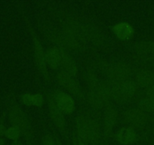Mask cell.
Wrapping results in <instances>:
<instances>
[{
    "mask_svg": "<svg viewBox=\"0 0 154 145\" xmlns=\"http://www.w3.org/2000/svg\"><path fill=\"white\" fill-rule=\"evenodd\" d=\"M88 85V102L96 109L106 106L111 100L107 85L105 82H97L96 76H89L87 77Z\"/></svg>",
    "mask_w": 154,
    "mask_h": 145,
    "instance_id": "obj_1",
    "label": "cell"
},
{
    "mask_svg": "<svg viewBox=\"0 0 154 145\" xmlns=\"http://www.w3.org/2000/svg\"><path fill=\"white\" fill-rule=\"evenodd\" d=\"M76 134L88 145H97L100 139V128L95 120L85 116L76 118Z\"/></svg>",
    "mask_w": 154,
    "mask_h": 145,
    "instance_id": "obj_2",
    "label": "cell"
},
{
    "mask_svg": "<svg viewBox=\"0 0 154 145\" xmlns=\"http://www.w3.org/2000/svg\"><path fill=\"white\" fill-rule=\"evenodd\" d=\"M110 94L111 100L116 102H125L135 94L137 85L135 81L125 79L122 81H111L106 82Z\"/></svg>",
    "mask_w": 154,
    "mask_h": 145,
    "instance_id": "obj_3",
    "label": "cell"
},
{
    "mask_svg": "<svg viewBox=\"0 0 154 145\" xmlns=\"http://www.w3.org/2000/svg\"><path fill=\"white\" fill-rule=\"evenodd\" d=\"M8 117L11 125L17 127L20 131L21 134H29L30 133L31 126L29 119L18 106H12L10 107Z\"/></svg>",
    "mask_w": 154,
    "mask_h": 145,
    "instance_id": "obj_4",
    "label": "cell"
},
{
    "mask_svg": "<svg viewBox=\"0 0 154 145\" xmlns=\"http://www.w3.org/2000/svg\"><path fill=\"white\" fill-rule=\"evenodd\" d=\"M105 73L111 81H122L130 79L131 69L124 63H113L107 64L105 67Z\"/></svg>",
    "mask_w": 154,
    "mask_h": 145,
    "instance_id": "obj_5",
    "label": "cell"
},
{
    "mask_svg": "<svg viewBox=\"0 0 154 145\" xmlns=\"http://www.w3.org/2000/svg\"><path fill=\"white\" fill-rule=\"evenodd\" d=\"M57 79L60 85L66 88L69 92L77 98L81 99L82 97V92L79 85L72 76L68 74L67 72L61 69L57 73Z\"/></svg>",
    "mask_w": 154,
    "mask_h": 145,
    "instance_id": "obj_6",
    "label": "cell"
},
{
    "mask_svg": "<svg viewBox=\"0 0 154 145\" xmlns=\"http://www.w3.org/2000/svg\"><path fill=\"white\" fill-rule=\"evenodd\" d=\"M52 98L63 114H71L75 110V103L74 99L67 93L57 91L53 94Z\"/></svg>",
    "mask_w": 154,
    "mask_h": 145,
    "instance_id": "obj_7",
    "label": "cell"
},
{
    "mask_svg": "<svg viewBox=\"0 0 154 145\" xmlns=\"http://www.w3.org/2000/svg\"><path fill=\"white\" fill-rule=\"evenodd\" d=\"M30 32L32 40H33L34 54H35V55L37 66H38L39 71L42 72V74L43 75L45 78L48 79L47 63L46 60H45V51H44L42 44L40 43V41L38 40V38L36 37L35 32L32 31V29H30Z\"/></svg>",
    "mask_w": 154,
    "mask_h": 145,
    "instance_id": "obj_8",
    "label": "cell"
},
{
    "mask_svg": "<svg viewBox=\"0 0 154 145\" xmlns=\"http://www.w3.org/2000/svg\"><path fill=\"white\" fill-rule=\"evenodd\" d=\"M124 121L131 128H140L146 124L147 115L139 108H133L124 113Z\"/></svg>",
    "mask_w": 154,
    "mask_h": 145,
    "instance_id": "obj_9",
    "label": "cell"
},
{
    "mask_svg": "<svg viewBox=\"0 0 154 145\" xmlns=\"http://www.w3.org/2000/svg\"><path fill=\"white\" fill-rule=\"evenodd\" d=\"M118 113L115 108L110 104L107 105L105 109L103 116V134L105 137H109L117 121Z\"/></svg>",
    "mask_w": 154,
    "mask_h": 145,
    "instance_id": "obj_10",
    "label": "cell"
},
{
    "mask_svg": "<svg viewBox=\"0 0 154 145\" xmlns=\"http://www.w3.org/2000/svg\"><path fill=\"white\" fill-rule=\"evenodd\" d=\"M64 51V49L59 47H52L47 50L45 52L47 64L53 69H57L59 66H61Z\"/></svg>",
    "mask_w": 154,
    "mask_h": 145,
    "instance_id": "obj_11",
    "label": "cell"
},
{
    "mask_svg": "<svg viewBox=\"0 0 154 145\" xmlns=\"http://www.w3.org/2000/svg\"><path fill=\"white\" fill-rule=\"evenodd\" d=\"M48 108H49L50 116L55 126L60 130L63 129L66 125L65 117L61 110L55 104L52 97H48Z\"/></svg>",
    "mask_w": 154,
    "mask_h": 145,
    "instance_id": "obj_12",
    "label": "cell"
},
{
    "mask_svg": "<svg viewBox=\"0 0 154 145\" xmlns=\"http://www.w3.org/2000/svg\"><path fill=\"white\" fill-rule=\"evenodd\" d=\"M112 32L118 39L122 40H127L133 37L134 29L129 23L122 22L116 24L112 27Z\"/></svg>",
    "mask_w": 154,
    "mask_h": 145,
    "instance_id": "obj_13",
    "label": "cell"
},
{
    "mask_svg": "<svg viewBox=\"0 0 154 145\" xmlns=\"http://www.w3.org/2000/svg\"><path fill=\"white\" fill-rule=\"evenodd\" d=\"M116 139L124 145H131L137 141V134L132 128L124 127L122 128L116 134Z\"/></svg>",
    "mask_w": 154,
    "mask_h": 145,
    "instance_id": "obj_14",
    "label": "cell"
},
{
    "mask_svg": "<svg viewBox=\"0 0 154 145\" xmlns=\"http://www.w3.org/2000/svg\"><path fill=\"white\" fill-rule=\"evenodd\" d=\"M135 82L137 86L146 89L154 85V72L150 70L140 71L136 75Z\"/></svg>",
    "mask_w": 154,
    "mask_h": 145,
    "instance_id": "obj_15",
    "label": "cell"
},
{
    "mask_svg": "<svg viewBox=\"0 0 154 145\" xmlns=\"http://www.w3.org/2000/svg\"><path fill=\"white\" fill-rule=\"evenodd\" d=\"M61 66L63 67V70L67 72L68 74H69L72 77L75 76L78 72V67H77L76 63L74 60V59L66 51H64V54H63Z\"/></svg>",
    "mask_w": 154,
    "mask_h": 145,
    "instance_id": "obj_16",
    "label": "cell"
},
{
    "mask_svg": "<svg viewBox=\"0 0 154 145\" xmlns=\"http://www.w3.org/2000/svg\"><path fill=\"white\" fill-rule=\"evenodd\" d=\"M154 54V42H144L137 47L135 54L140 59L148 58Z\"/></svg>",
    "mask_w": 154,
    "mask_h": 145,
    "instance_id": "obj_17",
    "label": "cell"
},
{
    "mask_svg": "<svg viewBox=\"0 0 154 145\" xmlns=\"http://www.w3.org/2000/svg\"><path fill=\"white\" fill-rule=\"evenodd\" d=\"M139 109L145 113H153L154 112V98L150 97H146L142 98L138 102Z\"/></svg>",
    "mask_w": 154,
    "mask_h": 145,
    "instance_id": "obj_18",
    "label": "cell"
},
{
    "mask_svg": "<svg viewBox=\"0 0 154 145\" xmlns=\"http://www.w3.org/2000/svg\"><path fill=\"white\" fill-rule=\"evenodd\" d=\"M20 135H21V132H20V130L17 127L12 126V125L7 128L5 133V137L13 140V141L19 140Z\"/></svg>",
    "mask_w": 154,
    "mask_h": 145,
    "instance_id": "obj_19",
    "label": "cell"
},
{
    "mask_svg": "<svg viewBox=\"0 0 154 145\" xmlns=\"http://www.w3.org/2000/svg\"><path fill=\"white\" fill-rule=\"evenodd\" d=\"M22 101L27 106H35V94H24L21 97Z\"/></svg>",
    "mask_w": 154,
    "mask_h": 145,
    "instance_id": "obj_20",
    "label": "cell"
},
{
    "mask_svg": "<svg viewBox=\"0 0 154 145\" xmlns=\"http://www.w3.org/2000/svg\"><path fill=\"white\" fill-rule=\"evenodd\" d=\"M42 145H60V142L51 135H47L42 140Z\"/></svg>",
    "mask_w": 154,
    "mask_h": 145,
    "instance_id": "obj_21",
    "label": "cell"
},
{
    "mask_svg": "<svg viewBox=\"0 0 154 145\" xmlns=\"http://www.w3.org/2000/svg\"><path fill=\"white\" fill-rule=\"evenodd\" d=\"M44 97L42 94H35V106H40L43 104Z\"/></svg>",
    "mask_w": 154,
    "mask_h": 145,
    "instance_id": "obj_22",
    "label": "cell"
},
{
    "mask_svg": "<svg viewBox=\"0 0 154 145\" xmlns=\"http://www.w3.org/2000/svg\"><path fill=\"white\" fill-rule=\"evenodd\" d=\"M72 143H73V145H88L82 138H80L79 136L77 135V134L73 137Z\"/></svg>",
    "mask_w": 154,
    "mask_h": 145,
    "instance_id": "obj_23",
    "label": "cell"
},
{
    "mask_svg": "<svg viewBox=\"0 0 154 145\" xmlns=\"http://www.w3.org/2000/svg\"><path fill=\"white\" fill-rule=\"evenodd\" d=\"M6 128H7L5 127L3 119H0V137H3V136H5Z\"/></svg>",
    "mask_w": 154,
    "mask_h": 145,
    "instance_id": "obj_24",
    "label": "cell"
},
{
    "mask_svg": "<svg viewBox=\"0 0 154 145\" xmlns=\"http://www.w3.org/2000/svg\"><path fill=\"white\" fill-rule=\"evenodd\" d=\"M146 94H147L148 97H152V98H154V85L153 86L150 87V88H147Z\"/></svg>",
    "mask_w": 154,
    "mask_h": 145,
    "instance_id": "obj_25",
    "label": "cell"
},
{
    "mask_svg": "<svg viewBox=\"0 0 154 145\" xmlns=\"http://www.w3.org/2000/svg\"><path fill=\"white\" fill-rule=\"evenodd\" d=\"M11 145H22V144H21V142H20V140H17L13 141L12 143H11Z\"/></svg>",
    "mask_w": 154,
    "mask_h": 145,
    "instance_id": "obj_26",
    "label": "cell"
},
{
    "mask_svg": "<svg viewBox=\"0 0 154 145\" xmlns=\"http://www.w3.org/2000/svg\"><path fill=\"white\" fill-rule=\"evenodd\" d=\"M5 140L2 137H0V145H5Z\"/></svg>",
    "mask_w": 154,
    "mask_h": 145,
    "instance_id": "obj_27",
    "label": "cell"
}]
</instances>
